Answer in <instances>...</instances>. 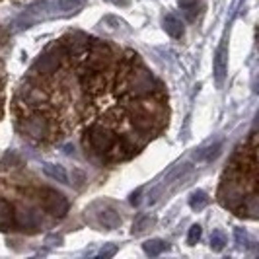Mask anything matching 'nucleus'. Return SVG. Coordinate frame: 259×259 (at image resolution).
Returning a JSON list of instances; mask_svg holds the SVG:
<instances>
[{"label":"nucleus","mask_w":259,"mask_h":259,"mask_svg":"<svg viewBox=\"0 0 259 259\" xmlns=\"http://www.w3.org/2000/svg\"><path fill=\"white\" fill-rule=\"evenodd\" d=\"M86 219H90L96 226L105 230H113L117 226H121L119 210L107 201H96L94 205H90V208H86Z\"/></svg>","instance_id":"obj_1"},{"label":"nucleus","mask_w":259,"mask_h":259,"mask_svg":"<svg viewBox=\"0 0 259 259\" xmlns=\"http://www.w3.org/2000/svg\"><path fill=\"white\" fill-rule=\"evenodd\" d=\"M127 90L133 96H146L154 90V78L150 76V72L143 66L133 68L127 78Z\"/></svg>","instance_id":"obj_2"},{"label":"nucleus","mask_w":259,"mask_h":259,"mask_svg":"<svg viewBox=\"0 0 259 259\" xmlns=\"http://www.w3.org/2000/svg\"><path fill=\"white\" fill-rule=\"evenodd\" d=\"M111 49L105 45L104 41H90V47H88V66H90L94 72H104L107 65L111 63Z\"/></svg>","instance_id":"obj_3"},{"label":"nucleus","mask_w":259,"mask_h":259,"mask_svg":"<svg viewBox=\"0 0 259 259\" xmlns=\"http://www.w3.org/2000/svg\"><path fill=\"white\" fill-rule=\"evenodd\" d=\"M22 131H24V135H26V137L33 139V141H43V139H47V137H49V133H51V125H49L47 117L31 115L24 121Z\"/></svg>","instance_id":"obj_4"},{"label":"nucleus","mask_w":259,"mask_h":259,"mask_svg":"<svg viewBox=\"0 0 259 259\" xmlns=\"http://www.w3.org/2000/svg\"><path fill=\"white\" fill-rule=\"evenodd\" d=\"M61 59H63V51L59 47H51L45 53L39 55V59L33 65V72L37 74H53L59 65H61Z\"/></svg>","instance_id":"obj_5"},{"label":"nucleus","mask_w":259,"mask_h":259,"mask_svg":"<svg viewBox=\"0 0 259 259\" xmlns=\"http://www.w3.org/2000/svg\"><path fill=\"white\" fill-rule=\"evenodd\" d=\"M43 207H45L47 212H51L53 217L63 219L68 212V201H66V197L63 193L53 191V189H45L43 191Z\"/></svg>","instance_id":"obj_6"},{"label":"nucleus","mask_w":259,"mask_h":259,"mask_svg":"<svg viewBox=\"0 0 259 259\" xmlns=\"http://www.w3.org/2000/svg\"><path fill=\"white\" fill-rule=\"evenodd\" d=\"M65 45L66 49H68V55H70V59H74V61H82V59H86V55H88V47H90V39L86 37L84 33H68L65 37Z\"/></svg>","instance_id":"obj_7"},{"label":"nucleus","mask_w":259,"mask_h":259,"mask_svg":"<svg viewBox=\"0 0 259 259\" xmlns=\"http://www.w3.org/2000/svg\"><path fill=\"white\" fill-rule=\"evenodd\" d=\"M14 222L18 226H22L24 230H35L39 224H41V214H39L37 208L27 207V205H20L14 212Z\"/></svg>","instance_id":"obj_8"},{"label":"nucleus","mask_w":259,"mask_h":259,"mask_svg":"<svg viewBox=\"0 0 259 259\" xmlns=\"http://www.w3.org/2000/svg\"><path fill=\"white\" fill-rule=\"evenodd\" d=\"M90 141L98 152H109L115 146V135L105 127H96L90 133Z\"/></svg>","instance_id":"obj_9"},{"label":"nucleus","mask_w":259,"mask_h":259,"mask_svg":"<svg viewBox=\"0 0 259 259\" xmlns=\"http://www.w3.org/2000/svg\"><path fill=\"white\" fill-rule=\"evenodd\" d=\"M221 201L224 207H238V203L244 201V189L238 183H224L221 189Z\"/></svg>","instance_id":"obj_10"},{"label":"nucleus","mask_w":259,"mask_h":259,"mask_svg":"<svg viewBox=\"0 0 259 259\" xmlns=\"http://www.w3.org/2000/svg\"><path fill=\"white\" fill-rule=\"evenodd\" d=\"M226 72H228V43L224 39L221 47H219V51H217V57H214V80H217L219 86L224 82Z\"/></svg>","instance_id":"obj_11"},{"label":"nucleus","mask_w":259,"mask_h":259,"mask_svg":"<svg viewBox=\"0 0 259 259\" xmlns=\"http://www.w3.org/2000/svg\"><path fill=\"white\" fill-rule=\"evenodd\" d=\"M43 174L47 178H51L59 183H70L68 182V171H66L61 164H53V162H45L43 164Z\"/></svg>","instance_id":"obj_12"},{"label":"nucleus","mask_w":259,"mask_h":259,"mask_svg":"<svg viewBox=\"0 0 259 259\" xmlns=\"http://www.w3.org/2000/svg\"><path fill=\"white\" fill-rule=\"evenodd\" d=\"M143 249L146 255L158 257L160 253H164L166 249H169V246H168V242H164V240H160V238H154V240H146L143 244Z\"/></svg>","instance_id":"obj_13"},{"label":"nucleus","mask_w":259,"mask_h":259,"mask_svg":"<svg viewBox=\"0 0 259 259\" xmlns=\"http://www.w3.org/2000/svg\"><path fill=\"white\" fill-rule=\"evenodd\" d=\"M14 224V208L10 203L0 199V230H8Z\"/></svg>","instance_id":"obj_14"},{"label":"nucleus","mask_w":259,"mask_h":259,"mask_svg":"<svg viewBox=\"0 0 259 259\" xmlns=\"http://www.w3.org/2000/svg\"><path fill=\"white\" fill-rule=\"evenodd\" d=\"M259 212V197L257 195H249V197H244L242 201V212L240 214H246L249 219H257Z\"/></svg>","instance_id":"obj_15"},{"label":"nucleus","mask_w":259,"mask_h":259,"mask_svg":"<svg viewBox=\"0 0 259 259\" xmlns=\"http://www.w3.org/2000/svg\"><path fill=\"white\" fill-rule=\"evenodd\" d=\"M164 29H166V33L171 35V37H182L183 35V26L182 22L176 18V16H166L164 18Z\"/></svg>","instance_id":"obj_16"},{"label":"nucleus","mask_w":259,"mask_h":259,"mask_svg":"<svg viewBox=\"0 0 259 259\" xmlns=\"http://www.w3.org/2000/svg\"><path fill=\"white\" fill-rule=\"evenodd\" d=\"M156 224V217H150V214H143V217H139L135 224H133V234H143L146 232L148 228H152Z\"/></svg>","instance_id":"obj_17"},{"label":"nucleus","mask_w":259,"mask_h":259,"mask_svg":"<svg viewBox=\"0 0 259 259\" xmlns=\"http://www.w3.org/2000/svg\"><path fill=\"white\" fill-rule=\"evenodd\" d=\"M207 203H208L207 193H205V191H201V189L193 191L191 197H189V207L193 208V210H203V208L207 207Z\"/></svg>","instance_id":"obj_18"},{"label":"nucleus","mask_w":259,"mask_h":259,"mask_svg":"<svg viewBox=\"0 0 259 259\" xmlns=\"http://www.w3.org/2000/svg\"><path fill=\"white\" fill-rule=\"evenodd\" d=\"M180 8L187 20H195V16L199 12V0H180Z\"/></svg>","instance_id":"obj_19"},{"label":"nucleus","mask_w":259,"mask_h":259,"mask_svg":"<svg viewBox=\"0 0 259 259\" xmlns=\"http://www.w3.org/2000/svg\"><path fill=\"white\" fill-rule=\"evenodd\" d=\"M24 96H26V102L31 105H37L41 104L43 100H45V96H43V92L41 90H35V88H27L26 92H24Z\"/></svg>","instance_id":"obj_20"},{"label":"nucleus","mask_w":259,"mask_h":259,"mask_svg":"<svg viewBox=\"0 0 259 259\" xmlns=\"http://www.w3.org/2000/svg\"><path fill=\"white\" fill-rule=\"evenodd\" d=\"M226 244V240H224V234L222 232H214L210 236V247L214 249V251H221L222 247Z\"/></svg>","instance_id":"obj_21"},{"label":"nucleus","mask_w":259,"mask_h":259,"mask_svg":"<svg viewBox=\"0 0 259 259\" xmlns=\"http://www.w3.org/2000/svg\"><path fill=\"white\" fill-rule=\"evenodd\" d=\"M199 238H201V226H199V224H193L191 230H189V236H187V244H189V246H195Z\"/></svg>","instance_id":"obj_22"},{"label":"nucleus","mask_w":259,"mask_h":259,"mask_svg":"<svg viewBox=\"0 0 259 259\" xmlns=\"http://www.w3.org/2000/svg\"><path fill=\"white\" fill-rule=\"evenodd\" d=\"M80 2L82 0H59V8L63 10V12H68V10H74L80 6Z\"/></svg>","instance_id":"obj_23"},{"label":"nucleus","mask_w":259,"mask_h":259,"mask_svg":"<svg viewBox=\"0 0 259 259\" xmlns=\"http://www.w3.org/2000/svg\"><path fill=\"white\" fill-rule=\"evenodd\" d=\"M115 251H117V247L115 246H109V247H105V249H102L100 251V257H111V255H115Z\"/></svg>","instance_id":"obj_24"},{"label":"nucleus","mask_w":259,"mask_h":259,"mask_svg":"<svg viewBox=\"0 0 259 259\" xmlns=\"http://www.w3.org/2000/svg\"><path fill=\"white\" fill-rule=\"evenodd\" d=\"M236 238H238V242H242V240H244V244H247V236H246V234H242V230H240V228L236 230Z\"/></svg>","instance_id":"obj_25"},{"label":"nucleus","mask_w":259,"mask_h":259,"mask_svg":"<svg viewBox=\"0 0 259 259\" xmlns=\"http://www.w3.org/2000/svg\"><path fill=\"white\" fill-rule=\"evenodd\" d=\"M141 191H143V189H139L137 193L131 195V203H133V205H139V195H141Z\"/></svg>","instance_id":"obj_26"},{"label":"nucleus","mask_w":259,"mask_h":259,"mask_svg":"<svg viewBox=\"0 0 259 259\" xmlns=\"http://www.w3.org/2000/svg\"><path fill=\"white\" fill-rule=\"evenodd\" d=\"M109 2H115V4H127L129 0H109Z\"/></svg>","instance_id":"obj_27"}]
</instances>
